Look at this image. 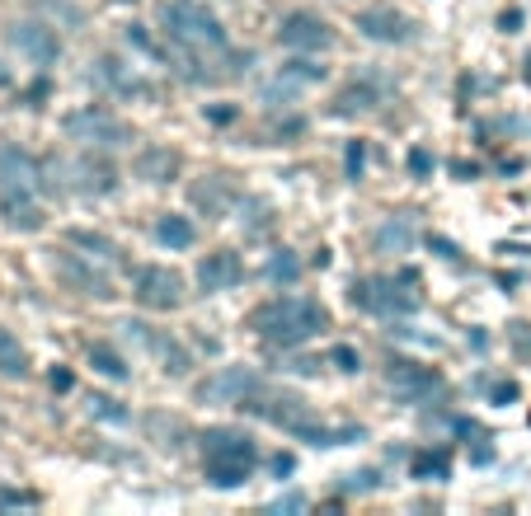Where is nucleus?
<instances>
[{
	"mask_svg": "<svg viewBox=\"0 0 531 516\" xmlns=\"http://www.w3.org/2000/svg\"><path fill=\"white\" fill-rule=\"evenodd\" d=\"M329 329V310L315 296H273L250 310V334L268 348H301Z\"/></svg>",
	"mask_w": 531,
	"mask_h": 516,
	"instance_id": "nucleus-1",
	"label": "nucleus"
},
{
	"mask_svg": "<svg viewBox=\"0 0 531 516\" xmlns=\"http://www.w3.org/2000/svg\"><path fill=\"white\" fill-rule=\"evenodd\" d=\"M160 33H165V43L174 47V61L207 57V52L226 47V24H221L207 5H198V0H170V5H160Z\"/></svg>",
	"mask_w": 531,
	"mask_h": 516,
	"instance_id": "nucleus-2",
	"label": "nucleus"
},
{
	"mask_svg": "<svg viewBox=\"0 0 531 516\" xmlns=\"http://www.w3.org/2000/svg\"><path fill=\"white\" fill-rule=\"evenodd\" d=\"M198 446H203V474L212 488H240L259 470V446L245 427H207Z\"/></svg>",
	"mask_w": 531,
	"mask_h": 516,
	"instance_id": "nucleus-3",
	"label": "nucleus"
},
{
	"mask_svg": "<svg viewBox=\"0 0 531 516\" xmlns=\"http://www.w3.org/2000/svg\"><path fill=\"white\" fill-rule=\"evenodd\" d=\"M353 305L362 315L376 319H405L419 310V273H395V277H353Z\"/></svg>",
	"mask_w": 531,
	"mask_h": 516,
	"instance_id": "nucleus-4",
	"label": "nucleus"
},
{
	"mask_svg": "<svg viewBox=\"0 0 531 516\" xmlns=\"http://www.w3.org/2000/svg\"><path fill=\"white\" fill-rule=\"evenodd\" d=\"M240 413H250V418H264V423L282 427V432H292V437H301L311 423H320L311 413V404L297 395V390H282V385H268V380H259L250 390V399L240 404Z\"/></svg>",
	"mask_w": 531,
	"mask_h": 516,
	"instance_id": "nucleus-5",
	"label": "nucleus"
},
{
	"mask_svg": "<svg viewBox=\"0 0 531 516\" xmlns=\"http://www.w3.org/2000/svg\"><path fill=\"white\" fill-rule=\"evenodd\" d=\"M62 132L71 141H80V146H94V151H118L127 141H137V127L104 104H85V108H76V113H66Z\"/></svg>",
	"mask_w": 531,
	"mask_h": 516,
	"instance_id": "nucleus-6",
	"label": "nucleus"
},
{
	"mask_svg": "<svg viewBox=\"0 0 531 516\" xmlns=\"http://www.w3.org/2000/svg\"><path fill=\"white\" fill-rule=\"evenodd\" d=\"M132 296H137L141 310H151V315H170V310L184 305L188 287H184V277L174 273V268L151 263V268H137V273H132Z\"/></svg>",
	"mask_w": 531,
	"mask_h": 516,
	"instance_id": "nucleus-7",
	"label": "nucleus"
},
{
	"mask_svg": "<svg viewBox=\"0 0 531 516\" xmlns=\"http://www.w3.org/2000/svg\"><path fill=\"white\" fill-rule=\"evenodd\" d=\"M240 202H245V188H240L235 174H198L188 183V207L198 216H207V221L240 212Z\"/></svg>",
	"mask_w": 531,
	"mask_h": 516,
	"instance_id": "nucleus-8",
	"label": "nucleus"
},
{
	"mask_svg": "<svg viewBox=\"0 0 531 516\" xmlns=\"http://www.w3.org/2000/svg\"><path fill=\"white\" fill-rule=\"evenodd\" d=\"M386 385H391V395L400 404H428V399H438L447 390L438 371L414 362V357H391L386 362Z\"/></svg>",
	"mask_w": 531,
	"mask_h": 516,
	"instance_id": "nucleus-9",
	"label": "nucleus"
},
{
	"mask_svg": "<svg viewBox=\"0 0 531 516\" xmlns=\"http://www.w3.org/2000/svg\"><path fill=\"white\" fill-rule=\"evenodd\" d=\"M52 273H57V282L71 291H80V296H90V301H113V282L104 268H94V263H85L80 258V249L71 254V244H62V249H52Z\"/></svg>",
	"mask_w": 531,
	"mask_h": 516,
	"instance_id": "nucleus-10",
	"label": "nucleus"
},
{
	"mask_svg": "<svg viewBox=\"0 0 531 516\" xmlns=\"http://www.w3.org/2000/svg\"><path fill=\"white\" fill-rule=\"evenodd\" d=\"M353 29H358L362 38L386 43V47H409L419 38V24H414L405 10H395V5H367V10H358Z\"/></svg>",
	"mask_w": 531,
	"mask_h": 516,
	"instance_id": "nucleus-11",
	"label": "nucleus"
},
{
	"mask_svg": "<svg viewBox=\"0 0 531 516\" xmlns=\"http://www.w3.org/2000/svg\"><path fill=\"white\" fill-rule=\"evenodd\" d=\"M278 43L287 52H329L334 47V24L315 10H287L278 24Z\"/></svg>",
	"mask_w": 531,
	"mask_h": 516,
	"instance_id": "nucleus-12",
	"label": "nucleus"
},
{
	"mask_svg": "<svg viewBox=\"0 0 531 516\" xmlns=\"http://www.w3.org/2000/svg\"><path fill=\"white\" fill-rule=\"evenodd\" d=\"M10 47H15L24 61H33L38 71H47L52 61L62 57V33L52 29L47 19H15V24H10Z\"/></svg>",
	"mask_w": 531,
	"mask_h": 516,
	"instance_id": "nucleus-13",
	"label": "nucleus"
},
{
	"mask_svg": "<svg viewBox=\"0 0 531 516\" xmlns=\"http://www.w3.org/2000/svg\"><path fill=\"white\" fill-rule=\"evenodd\" d=\"M259 380L264 376L250 371V366H221V371H212L207 380H198L193 395H198V404H231V409H240Z\"/></svg>",
	"mask_w": 531,
	"mask_h": 516,
	"instance_id": "nucleus-14",
	"label": "nucleus"
},
{
	"mask_svg": "<svg viewBox=\"0 0 531 516\" xmlns=\"http://www.w3.org/2000/svg\"><path fill=\"white\" fill-rule=\"evenodd\" d=\"M386 99H391V80L353 76L348 85H339L334 104H329V118H362V113H376Z\"/></svg>",
	"mask_w": 531,
	"mask_h": 516,
	"instance_id": "nucleus-15",
	"label": "nucleus"
},
{
	"mask_svg": "<svg viewBox=\"0 0 531 516\" xmlns=\"http://www.w3.org/2000/svg\"><path fill=\"white\" fill-rule=\"evenodd\" d=\"M245 277H250L245 254H235V249H212V254L198 258V273H193V282H198V291H203V296H217V291H235Z\"/></svg>",
	"mask_w": 531,
	"mask_h": 516,
	"instance_id": "nucleus-16",
	"label": "nucleus"
},
{
	"mask_svg": "<svg viewBox=\"0 0 531 516\" xmlns=\"http://www.w3.org/2000/svg\"><path fill=\"white\" fill-rule=\"evenodd\" d=\"M123 329L137 338L151 357H160V366H165L170 376H188V371H193V352H188L184 343H174L165 329H156V324H141V319H127Z\"/></svg>",
	"mask_w": 531,
	"mask_h": 516,
	"instance_id": "nucleus-17",
	"label": "nucleus"
},
{
	"mask_svg": "<svg viewBox=\"0 0 531 516\" xmlns=\"http://www.w3.org/2000/svg\"><path fill=\"white\" fill-rule=\"evenodd\" d=\"M38 188H43V160H33L15 141H0V193H38Z\"/></svg>",
	"mask_w": 531,
	"mask_h": 516,
	"instance_id": "nucleus-18",
	"label": "nucleus"
},
{
	"mask_svg": "<svg viewBox=\"0 0 531 516\" xmlns=\"http://www.w3.org/2000/svg\"><path fill=\"white\" fill-rule=\"evenodd\" d=\"M94 80H99L109 94H118V99H160V85L132 76V66L118 61V57H99V61H94Z\"/></svg>",
	"mask_w": 531,
	"mask_h": 516,
	"instance_id": "nucleus-19",
	"label": "nucleus"
},
{
	"mask_svg": "<svg viewBox=\"0 0 531 516\" xmlns=\"http://www.w3.org/2000/svg\"><path fill=\"white\" fill-rule=\"evenodd\" d=\"M132 174L141 183H174L184 174V155L170 151V146H141L137 160H132Z\"/></svg>",
	"mask_w": 531,
	"mask_h": 516,
	"instance_id": "nucleus-20",
	"label": "nucleus"
},
{
	"mask_svg": "<svg viewBox=\"0 0 531 516\" xmlns=\"http://www.w3.org/2000/svg\"><path fill=\"white\" fill-rule=\"evenodd\" d=\"M0 221L19 235H33V230H43V202L38 193H0Z\"/></svg>",
	"mask_w": 531,
	"mask_h": 516,
	"instance_id": "nucleus-21",
	"label": "nucleus"
},
{
	"mask_svg": "<svg viewBox=\"0 0 531 516\" xmlns=\"http://www.w3.org/2000/svg\"><path fill=\"white\" fill-rule=\"evenodd\" d=\"M151 235H156L160 249H193V240H198V226H193L184 212H160L156 226H151Z\"/></svg>",
	"mask_w": 531,
	"mask_h": 516,
	"instance_id": "nucleus-22",
	"label": "nucleus"
},
{
	"mask_svg": "<svg viewBox=\"0 0 531 516\" xmlns=\"http://www.w3.org/2000/svg\"><path fill=\"white\" fill-rule=\"evenodd\" d=\"M85 362H90L104 380H118V385H123V380L132 376V366L123 362V352L113 348L109 338H90V343H85Z\"/></svg>",
	"mask_w": 531,
	"mask_h": 516,
	"instance_id": "nucleus-23",
	"label": "nucleus"
},
{
	"mask_svg": "<svg viewBox=\"0 0 531 516\" xmlns=\"http://www.w3.org/2000/svg\"><path fill=\"white\" fill-rule=\"evenodd\" d=\"M66 244L80 249V254L99 258V263H118V258H123V244L109 240V235H99V230H66Z\"/></svg>",
	"mask_w": 531,
	"mask_h": 516,
	"instance_id": "nucleus-24",
	"label": "nucleus"
},
{
	"mask_svg": "<svg viewBox=\"0 0 531 516\" xmlns=\"http://www.w3.org/2000/svg\"><path fill=\"white\" fill-rule=\"evenodd\" d=\"M409 474H414V479H428V484H438V479L452 474V451H447V446L414 451V456H409Z\"/></svg>",
	"mask_w": 531,
	"mask_h": 516,
	"instance_id": "nucleus-25",
	"label": "nucleus"
},
{
	"mask_svg": "<svg viewBox=\"0 0 531 516\" xmlns=\"http://www.w3.org/2000/svg\"><path fill=\"white\" fill-rule=\"evenodd\" d=\"M259 137H264V146H292L297 137H306V118H301V113H278V108H273Z\"/></svg>",
	"mask_w": 531,
	"mask_h": 516,
	"instance_id": "nucleus-26",
	"label": "nucleus"
},
{
	"mask_svg": "<svg viewBox=\"0 0 531 516\" xmlns=\"http://www.w3.org/2000/svg\"><path fill=\"white\" fill-rule=\"evenodd\" d=\"M33 362H29V352H24V343H19L10 329H0V376L5 380H29Z\"/></svg>",
	"mask_w": 531,
	"mask_h": 516,
	"instance_id": "nucleus-27",
	"label": "nucleus"
},
{
	"mask_svg": "<svg viewBox=\"0 0 531 516\" xmlns=\"http://www.w3.org/2000/svg\"><path fill=\"white\" fill-rule=\"evenodd\" d=\"M264 282H273V287H292V282H301V254L278 249V254L264 263Z\"/></svg>",
	"mask_w": 531,
	"mask_h": 516,
	"instance_id": "nucleus-28",
	"label": "nucleus"
},
{
	"mask_svg": "<svg viewBox=\"0 0 531 516\" xmlns=\"http://www.w3.org/2000/svg\"><path fill=\"white\" fill-rule=\"evenodd\" d=\"M278 76L292 80V85H320V80H329V71L320 61H311V52H292V61L282 66Z\"/></svg>",
	"mask_w": 531,
	"mask_h": 516,
	"instance_id": "nucleus-29",
	"label": "nucleus"
},
{
	"mask_svg": "<svg viewBox=\"0 0 531 516\" xmlns=\"http://www.w3.org/2000/svg\"><path fill=\"white\" fill-rule=\"evenodd\" d=\"M452 427L470 441V460H475V465H485V460L494 456V446H489L494 437H489V432H485L480 423H475V418H452Z\"/></svg>",
	"mask_w": 531,
	"mask_h": 516,
	"instance_id": "nucleus-30",
	"label": "nucleus"
},
{
	"mask_svg": "<svg viewBox=\"0 0 531 516\" xmlns=\"http://www.w3.org/2000/svg\"><path fill=\"white\" fill-rule=\"evenodd\" d=\"M240 212H245V230H250L254 240H259V235H273V226H278V216H273L268 202L245 198V202H240Z\"/></svg>",
	"mask_w": 531,
	"mask_h": 516,
	"instance_id": "nucleus-31",
	"label": "nucleus"
},
{
	"mask_svg": "<svg viewBox=\"0 0 531 516\" xmlns=\"http://www.w3.org/2000/svg\"><path fill=\"white\" fill-rule=\"evenodd\" d=\"M475 390L485 399H494V404H517V380L508 376H489V371H480L475 376Z\"/></svg>",
	"mask_w": 531,
	"mask_h": 516,
	"instance_id": "nucleus-32",
	"label": "nucleus"
},
{
	"mask_svg": "<svg viewBox=\"0 0 531 516\" xmlns=\"http://www.w3.org/2000/svg\"><path fill=\"white\" fill-rule=\"evenodd\" d=\"M372 244H376V249H405V244H414V226L400 221V216H391V221L372 235Z\"/></svg>",
	"mask_w": 531,
	"mask_h": 516,
	"instance_id": "nucleus-33",
	"label": "nucleus"
},
{
	"mask_svg": "<svg viewBox=\"0 0 531 516\" xmlns=\"http://www.w3.org/2000/svg\"><path fill=\"white\" fill-rule=\"evenodd\" d=\"M127 38H132V43H137L141 52H146V57L165 61V66H170V61H174V47H165V43H160V38H151V33H146V24H127Z\"/></svg>",
	"mask_w": 531,
	"mask_h": 516,
	"instance_id": "nucleus-34",
	"label": "nucleus"
},
{
	"mask_svg": "<svg viewBox=\"0 0 531 516\" xmlns=\"http://www.w3.org/2000/svg\"><path fill=\"white\" fill-rule=\"evenodd\" d=\"M508 348L517 362L531 366V319H508Z\"/></svg>",
	"mask_w": 531,
	"mask_h": 516,
	"instance_id": "nucleus-35",
	"label": "nucleus"
},
{
	"mask_svg": "<svg viewBox=\"0 0 531 516\" xmlns=\"http://www.w3.org/2000/svg\"><path fill=\"white\" fill-rule=\"evenodd\" d=\"M90 413L104 418V423H127V404L123 399H109V395H90Z\"/></svg>",
	"mask_w": 531,
	"mask_h": 516,
	"instance_id": "nucleus-36",
	"label": "nucleus"
},
{
	"mask_svg": "<svg viewBox=\"0 0 531 516\" xmlns=\"http://www.w3.org/2000/svg\"><path fill=\"white\" fill-rule=\"evenodd\" d=\"M362 169H367V141H348L344 146V179L358 183Z\"/></svg>",
	"mask_w": 531,
	"mask_h": 516,
	"instance_id": "nucleus-37",
	"label": "nucleus"
},
{
	"mask_svg": "<svg viewBox=\"0 0 531 516\" xmlns=\"http://www.w3.org/2000/svg\"><path fill=\"white\" fill-rule=\"evenodd\" d=\"M15 507H38V493H29V488L0 484V512H15Z\"/></svg>",
	"mask_w": 531,
	"mask_h": 516,
	"instance_id": "nucleus-38",
	"label": "nucleus"
},
{
	"mask_svg": "<svg viewBox=\"0 0 531 516\" xmlns=\"http://www.w3.org/2000/svg\"><path fill=\"white\" fill-rule=\"evenodd\" d=\"M423 244H428V249H433L438 258H447V263H461V268H466V254H461V244L442 240V235H423Z\"/></svg>",
	"mask_w": 531,
	"mask_h": 516,
	"instance_id": "nucleus-39",
	"label": "nucleus"
},
{
	"mask_svg": "<svg viewBox=\"0 0 531 516\" xmlns=\"http://www.w3.org/2000/svg\"><path fill=\"white\" fill-rule=\"evenodd\" d=\"M409 174H414V179H428V174H433V151L414 146V151H409Z\"/></svg>",
	"mask_w": 531,
	"mask_h": 516,
	"instance_id": "nucleus-40",
	"label": "nucleus"
},
{
	"mask_svg": "<svg viewBox=\"0 0 531 516\" xmlns=\"http://www.w3.org/2000/svg\"><path fill=\"white\" fill-rule=\"evenodd\" d=\"M329 362L339 366L344 376H353V371H362V366H358V352L348 348V343H344V348H334V352H329Z\"/></svg>",
	"mask_w": 531,
	"mask_h": 516,
	"instance_id": "nucleus-41",
	"label": "nucleus"
},
{
	"mask_svg": "<svg viewBox=\"0 0 531 516\" xmlns=\"http://www.w3.org/2000/svg\"><path fill=\"white\" fill-rule=\"evenodd\" d=\"M348 488H353V493H362V488H381V474H376V470H358Z\"/></svg>",
	"mask_w": 531,
	"mask_h": 516,
	"instance_id": "nucleus-42",
	"label": "nucleus"
},
{
	"mask_svg": "<svg viewBox=\"0 0 531 516\" xmlns=\"http://www.w3.org/2000/svg\"><path fill=\"white\" fill-rule=\"evenodd\" d=\"M47 94H52V85H47V80H33V90L24 94V104H29V108H43Z\"/></svg>",
	"mask_w": 531,
	"mask_h": 516,
	"instance_id": "nucleus-43",
	"label": "nucleus"
},
{
	"mask_svg": "<svg viewBox=\"0 0 531 516\" xmlns=\"http://www.w3.org/2000/svg\"><path fill=\"white\" fill-rule=\"evenodd\" d=\"M52 390H71V385H76V380H71V371H66V366H52Z\"/></svg>",
	"mask_w": 531,
	"mask_h": 516,
	"instance_id": "nucleus-44",
	"label": "nucleus"
},
{
	"mask_svg": "<svg viewBox=\"0 0 531 516\" xmlns=\"http://www.w3.org/2000/svg\"><path fill=\"white\" fill-rule=\"evenodd\" d=\"M499 29L503 33H517V29H522V10H503V15H499Z\"/></svg>",
	"mask_w": 531,
	"mask_h": 516,
	"instance_id": "nucleus-45",
	"label": "nucleus"
},
{
	"mask_svg": "<svg viewBox=\"0 0 531 516\" xmlns=\"http://www.w3.org/2000/svg\"><path fill=\"white\" fill-rule=\"evenodd\" d=\"M207 118H212V122H235V104H226V108L212 104V108H207Z\"/></svg>",
	"mask_w": 531,
	"mask_h": 516,
	"instance_id": "nucleus-46",
	"label": "nucleus"
},
{
	"mask_svg": "<svg viewBox=\"0 0 531 516\" xmlns=\"http://www.w3.org/2000/svg\"><path fill=\"white\" fill-rule=\"evenodd\" d=\"M268 470L278 474V479H287V474H292V456H273L268 460Z\"/></svg>",
	"mask_w": 531,
	"mask_h": 516,
	"instance_id": "nucleus-47",
	"label": "nucleus"
},
{
	"mask_svg": "<svg viewBox=\"0 0 531 516\" xmlns=\"http://www.w3.org/2000/svg\"><path fill=\"white\" fill-rule=\"evenodd\" d=\"M278 512H297V507H306V498H282V502H273Z\"/></svg>",
	"mask_w": 531,
	"mask_h": 516,
	"instance_id": "nucleus-48",
	"label": "nucleus"
},
{
	"mask_svg": "<svg viewBox=\"0 0 531 516\" xmlns=\"http://www.w3.org/2000/svg\"><path fill=\"white\" fill-rule=\"evenodd\" d=\"M452 174H461V179H475V165H470V160H456Z\"/></svg>",
	"mask_w": 531,
	"mask_h": 516,
	"instance_id": "nucleus-49",
	"label": "nucleus"
},
{
	"mask_svg": "<svg viewBox=\"0 0 531 516\" xmlns=\"http://www.w3.org/2000/svg\"><path fill=\"white\" fill-rule=\"evenodd\" d=\"M522 80H527V85H531V52H527V57H522Z\"/></svg>",
	"mask_w": 531,
	"mask_h": 516,
	"instance_id": "nucleus-50",
	"label": "nucleus"
},
{
	"mask_svg": "<svg viewBox=\"0 0 531 516\" xmlns=\"http://www.w3.org/2000/svg\"><path fill=\"white\" fill-rule=\"evenodd\" d=\"M0 85H10V71H5V66H0Z\"/></svg>",
	"mask_w": 531,
	"mask_h": 516,
	"instance_id": "nucleus-51",
	"label": "nucleus"
}]
</instances>
